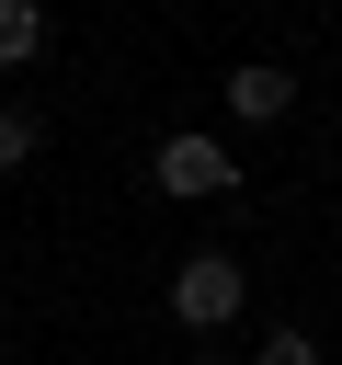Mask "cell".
<instances>
[{
  "label": "cell",
  "mask_w": 342,
  "mask_h": 365,
  "mask_svg": "<svg viewBox=\"0 0 342 365\" xmlns=\"http://www.w3.org/2000/svg\"><path fill=\"white\" fill-rule=\"evenodd\" d=\"M148 182H160L171 205H217V194H239V160H228V137H205V125H182V137H160V160H148Z\"/></svg>",
  "instance_id": "cell-1"
},
{
  "label": "cell",
  "mask_w": 342,
  "mask_h": 365,
  "mask_svg": "<svg viewBox=\"0 0 342 365\" xmlns=\"http://www.w3.org/2000/svg\"><path fill=\"white\" fill-rule=\"evenodd\" d=\"M239 297H251V274H239L228 251H182V262H171V319H182V331H228Z\"/></svg>",
  "instance_id": "cell-2"
},
{
  "label": "cell",
  "mask_w": 342,
  "mask_h": 365,
  "mask_svg": "<svg viewBox=\"0 0 342 365\" xmlns=\"http://www.w3.org/2000/svg\"><path fill=\"white\" fill-rule=\"evenodd\" d=\"M228 114H239V125H285V114H296V80H285L274 57H239V68H228Z\"/></svg>",
  "instance_id": "cell-3"
},
{
  "label": "cell",
  "mask_w": 342,
  "mask_h": 365,
  "mask_svg": "<svg viewBox=\"0 0 342 365\" xmlns=\"http://www.w3.org/2000/svg\"><path fill=\"white\" fill-rule=\"evenodd\" d=\"M46 57V0H0V68H34Z\"/></svg>",
  "instance_id": "cell-4"
},
{
  "label": "cell",
  "mask_w": 342,
  "mask_h": 365,
  "mask_svg": "<svg viewBox=\"0 0 342 365\" xmlns=\"http://www.w3.org/2000/svg\"><path fill=\"white\" fill-rule=\"evenodd\" d=\"M46 148V114H23V103H0V171H23Z\"/></svg>",
  "instance_id": "cell-5"
},
{
  "label": "cell",
  "mask_w": 342,
  "mask_h": 365,
  "mask_svg": "<svg viewBox=\"0 0 342 365\" xmlns=\"http://www.w3.org/2000/svg\"><path fill=\"white\" fill-rule=\"evenodd\" d=\"M251 365H319V342H308V331L285 319V331H262V354H251Z\"/></svg>",
  "instance_id": "cell-6"
}]
</instances>
